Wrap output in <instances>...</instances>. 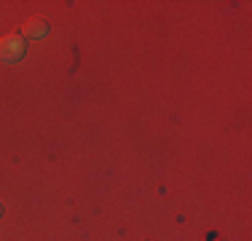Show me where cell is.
<instances>
[{
	"label": "cell",
	"instance_id": "cell-2",
	"mask_svg": "<svg viewBox=\"0 0 252 241\" xmlns=\"http://www.w3.org/2000/svg\"><path fill=\"white\" fill-rule=\"evenodd\" d=\"M49 32V22L43 16H30V19L22 24V35L25 38H43Z\"/></svg>",
	"mask_w": 252,
	"mask_h": 241
},
{
	"label": "cell",
	"instance_id": "cell-1",
	"mask_svg": "<svg viewBox=\"0 0 252 241\" xmlns=\"http://www.w3.org/2000/svg\"><path fill=\"white\" fill-rule=\"evenodd\" d=\"M25 51H27V46L22 40V35H3L0 38V59L3 62H8V64L19 62L25 57Z\"/></svg>",
	"mask_w": 252,
	"mask_h": 241
},
{
	"label": "cell",
	"instance_id": "cell-3",
	"mask_svg": "<svg viewBox=\"0 0 252 241\" xmlns=\"http://www.w3.org/2000/svg\"><path fill=\"white\" fill-rule=\"evenodd\" d=\"M0 212H3V209H0Z\"/></svg>",
	"mask_w": 252,
	"mask_h": 241
}]
</instances>
